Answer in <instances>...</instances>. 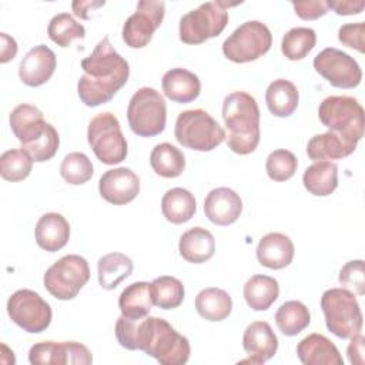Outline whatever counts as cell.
Masks as SVG:
<instances>
[{
  "instance_id": "17",
  "label": "cell",
  "mask_w": 365,
  "mask_h": 365,
  "mask_svg": "<svg viewBox=\"0 0 365 365\" xmlns=\"http://www.w3.org/2000/svg\"><path fill=\"white\" fill-rule=\"evenodd\" d=\"M57 66L56 54L46 44L30 48L19 66V77L29 87H38L50 80Z\"/></svg>"
},
{
  "instance_id": "16",
  "label": "cell",
  "mask_w": 365,
  "mask_h": 365,
  "mask_svg": "<svg viewBox=\"0 0 365 365\" xmlns=\"http://www.w3.org/2000/svg\"><path fill=\"white\" fill-rule=\"evenodd\" d=\"M98 192L110 204L125 205L138 195L140 178L127 167L107 170L100 177Z\"/></svg>"
},
{
  "instance_id": "33",
  "label": "cell",
  "mask_w": 365,
  "mask_h": 365,
  "mask_svg": "<svg viewBox=\"0 0 365 365\" xmlns=\"http://www.w3.org/2000/svg\"><path fill=\"white\" fill-rule=\"evenodd\" d=\"M133 261L121 252H110L103 255L97 262L98 284L103 289H114L123 279L131 275Z\"/></svg>"
},
{
  "instance_id": "22",
  "label": "cell",
  "mask_w": 365,
  "mask_h": 365,
  "mask_svg": "<svg viewBox=\"0 0 365 365\" xmlns=\"http://www.w3.org/2000/svg\"><path fill=\"white\" fill-rule=\"evenodd\" d=\"M297 354L304 365H344V359L332 341L315 332L298 342Z\"/></svg>"
},
{
  "instance_id": "41",
  "label": "cell",
  "mask_w": 365,
  "mask_h": 365,
  "mask_svg": "<svg viewBox=\"0 0 365 365\" xmlns=\"http://www.w3.org/2000/svg\"><path fill=\"white\" fill-rule=\"evenodd\" d=\"M297 167H298L297 157L285 148L274 150L267 157V161H265V170L268 177L278 182L289 180L295 174Z\"/></svg>"
},
{
  "instance_id": "2",
  "label": "cell",
  "mask_w": 365,
  "mask_h": 365,
  "mask_svg": "<svg viewBox=\"0 0 365 365\" xmlns=\"http://www.w3.org/2000/svg\"><path fill=\"white\" fill-rule=\"evenodd\" d=\"M84 74L78 78L77 93L87 107L108 103L127 83L130 66L111 46L108 37L101 38L90 56L81 60Z\"/></svg>"
},
{
  "instance_id": "7",
  "label": "cell",
  "mask_w": 365,
  "mask_h": 365,
  "mask_svg": "<svg viewBox=\"0 0 365 365\" xmlns=\"http://www.w3.org/2000/svg\"><path fill=\"white\" fill-rule=\"evenodd\" d=\"M238 3L207 1L184 14L180 20V40L185 44H201L222 33L228 23L227 7Z\"/></svg>"
},
{
  "instance_id": "23",
  "label": "cell",
  "mask_w": 365,
  "mask_h": 365,
  "mask_svg": "<svg viewBox=\"0 0 365 365\" xmlns=\"http://www.w3.org/2000/svg\"><path fill=\"white\" fill-rule=\"evenodd\" d=\"M161 86L167 98L181 104L194 101L201 93V81L198 76L181 67L165 71Z\"/></svg>"
},
{
  "instance_id": "49",
  "label": "cell",
  "mask_w": 365,
  "mask_h": 365,
  "mask_svg": "<svg viewBox=\"0 0 365 365\" xmlns=\"http://www.w3.org/2000/svg\"><path fill=\"white\" fill-rule=\"evenodd\" d=\"M104 4H106V1H73L71 7L77 17L87 20V19H90L88 11L94 10L97 7H103Z\"/></svg>"
},
{
  "instance_id": "1",
  "label": "cell",
  "mask_w": 365,
  "mask_h": 365,
  "mask_svg": "<svg viewBox=\"0 0 365 365\" xmlns=\"http://www.w3.org/2000/svg\"><path fill=\"white\" fill-rule=\"evenodd\" d=\"M118 344L130 351L140 349L155 358L161 365H184L190 359L191 348L185 336L178 334L165 319L145 317L138 321L123 315L115 322Z\"/></svg>"
},
{
  "instance_id": "25",
  "label": "cell",
  "mask_w": 365,
  "mask_h": 365,
  "mask_svg": "<svg viewBox=\"0 0 365 365\" xmlns=\"http://www.w3.org/2000/svg\"><path fill=\"white\" fill-rule=\"evenodd\" d=\"M356 148V143L344 138L342 135L328 131L314 135L307 144V154L312 161L341 160L351 155Z\"/></svg>"
},
{
  "instance_id": "39",
  "label": "cell",
  "mask_w": 365,
  "mask_h": 365,
  "mask_svg": "<svg viewBox=\"0 0 365 365\" xmlns=\"http://www.w3.org/2000/svg\"><path fill=\"white\" fill-rule=\"evenodd\" d=\"M31 168L33 158L23 148L7 150L0 157V174L6 181H21L30 175Z\"/></svg>"
},
{
  "instance_id": "14",
  "label": "cell",
  "mask_w": 365,
  "mask_h": 365,
  "mask_svg": "<svg viewBox=\"0 0 365 365\" xmlns=\"http://www.w3.org/2000/svg\"><path fill=\"white\" fill-rule=\"evenodd\" d=\"M314 68L336 88H354L362 80V70L356 60L335 47L319 51L314 58Z\"/></svg>"
},
{
  "instance_id": "32",
  "label": "cell",
  "mask_w": 365,
  "mask_h": 365,
  "mask_svg": "<svg viewBox=\"0 0 365 365\" xmlns=\"http://www.w3.org/2000/svg\"><path fill=\"white\" fill-rule=\"evenodd\" d=\"M302 182L312 195H329L338 187V167L331 161H317L304 171Z\"/></svg>"
},
{
  "instance_id": "30",
  "label": "cell",
  "mask_w": 365,
  "mask_h": 365,
  "mask_svg": "<svg viewBox=\"0 0 365 365\" xmlns=\"http://www.w3.org/2000/svg\"><path fill=\"white\" fill-rule=\"evenodd\" d=\"M194 304L200 317L211 322H218L228 318L232 311L231 295L217 287L201 289L197 294Z\"/></svg>"
},
{
  "instance_id": "31",
  "label": "cell",
  "mask_w": 365,
  "mask_h": 365,
  "mask_svg": "<svg viewBox=\"0 0 365 365\" xmlns=\"http://www.w3.org/2000/svg\"><path fill=\"white\" fill-rule=\"evenodd\" d=\"M161 211L167 221L173 224H184L194 217L197 211V202L188 190L175 187L163 195Z\"/></svg>"
},
{
  "instance_id": "47",
  "label": "cell",
  "mask_w": 365,
  "mask_h": 365,
  "mask_svg": "<svg viewBox=\"0 0 365 365\" xmlns=\"http://www.w3.org/2000/svg\"><path fill=\"white\" fill-rule=\"evenodd\" d=\"M364 341H365V338L361 334H356V335L351 336V342L348 345L346 354H348V359L352 365H362L365 362Z\"/></svg>"
},
{
  "instance_id": "15",
  "label": "cell",
  "mask_w": 365,
  "mask_h": 365,
  "mask_svg": "<svg viewBox=\"0 0 365 365\" xmlns=\"http://www.w3.org/2000/svg\"><path fill=\"white\" fill-rule=\"evenodd\" d=\"M29 362L33 365H88L93 362L90 349L76 341H44L31 345Z\"/></svg>"
},
{
  "instance_id": "34",
  "label": "cell",
  "mask_w": 365,
  "mask_h": 365,
  "mask_svg": "<svg viewBox=\"0 0 365 365\" xmlns=\"http://www.w3.org/2000/svg\"><path fill=\"white\" fill-rule=\"evenodd\" d=\"M150 165L164 178H175L185 170V157L180 148L170 143L157 144L150 154Z\"/></svg>"
},
{
  "instance_id": "4",
  "label": "cell",
  "mask_w": 365,
  "mask_h": 365,
  "mask_svg": "<svg viewBox=\"0 0 365 365\" xmlns=\"http://www.w3.org/2000/svg\"><path fill=\"white\" fill-rule=\"evenodd\" d=\"M175 140L194 151H211L225 140L224 128L205 110L181 111L174 127Z\"/></svg>"
},
{
  "instance_id": "11",
  "label": "cell",
  "mask_w": 365,
  "mask_h": 365,
  "mask_svg": "<svg viewBox=\"0 0 365 365\" xmlns=\"http://www.w3.org/2000/svg\"><path fill=\"white\" fill-rule=\"evenodd\" d=\"M271 46L269 29L258 20H251L242 23L224 40L222 53L234 63H250L268 53Z\"/></svg>"
},
{
  "instance_id": "24",
  "label": "cell",
  "mask_w": 365,
  "mask_h": 365,
  "mask_svg": "<svg viewBox=\"0 0 365 365\" xmlns=\"http://www.w3.org/2000/svg\"><path fill=\"white\" fill-rule=\"evenodd\" d=\"M36 242L40 248L56 252L64 248L70 238L68 221L58 212H47L41 215L34 230Z\"/></svg>"
},
{
  "instance_id": "13",
  "label": "cell",
  "mask_w": 365,
  "mask_h": 365,
  "mask_svg": "<svg viewBox=\"0 0 365 365\" xmlns=\"http://www.w3.org/2000/svg\"><path fill=\"white\" fill-rule=\"evenodd\" d=\"M165 3L160 0H140L135 11L125 20L121 31L123 41L131 48L145 47L154 31L163 23Z\"/></svg>"
},
{
  "instance_id": "26",
  "label": "cell",
  "mask_w": 365,
  "mask_h": 365,
  "mask_svg": "<svg viewBox=\"0 0 365 365\" xmlns=\"http://www.w3.org/2000/svg\"><path fill=\"white\" fill-rule=\"evenodd\" d=\"M178 251L185 261L202 264L212 258L215 252V238L208 230L192 227L180 237Z\"/></svg>"
},
{
  "instance_id": "46",
  "label": "cell",
  "mask_w": 365,
  "mask_h": 365,
  "mask_svg": "<svg viewBox=\"0 0 365 365\" xmlns=\"http://www.w3.org/2000/svg\"><path fill=\"white\" fill-rule=\"evenodd\" d=\"M325 3H327V7L334 10L338 16L359 14L365 7L364 0H329Z\"/></svg>"
},
{
  "instance_id": "18",
  "label": "cell",
  "mask_w": 365,
  "mask_h": 365,
  "mask_svg": "<svg viewBox=\"0 0 365 365\" xmlns=\"http://www.w3.org/2000/svg\"><path fill=\"white\" fill-rule=\"evenodd\" d=\"M242 346L250 358L241 362L264 364L277 354L278 338L268 322L255 321L245 328L242 335Z\"/></svg>"
},
{
  "instance_id": "9",
  "label": "cell",
  "mask_w": 365,
  "mask_h": 365,
  "mask_svg": "<svg viewBox=\"0 0 365 365\" xmlns=\"http://www.w3.org/2000/svg\"><path fill=\"white\" fill-rule=\"evenodd\" d=\"M87 141L96 157L106 165L118 164L127 157V141L120 121L113 113H100L91 118L87 128Z\"/></svg>"
},
{
  "instance_id": "37",
  "label": "cell",
  "mask_w": 365,
  "mask_h": 365,
  "mask_svg": "<svg viewBox=\"0 0 365 365\" xmlns=\"http://www.w3.org/2000/svg\"><path fill=\"white\" fill-rule=\"evenodd\" d=\"M317 34L309 27H294L288 30L281 41L282 54L291 60H302L315 47Z\"/></svg>"
},
{
  "instance_id": "6",
  "label": "cell",
  "mask_w": 365,
  "mask_h": 365,
  "mask_svg": "<svg viewBox=\"0 0 365 365\" xmlns=\"http://www.w3.org/2000/svg\"><path fill=\"white\" fill-rule=\"evenodd\" d=\"M319 121L344 138L358 141L364 135L365 114L356 98L349 96H329L318 107Z\"/></svg>"
},
{
  "instance_id": "42",
  "label": "cell",
  "mask_w": 365,
  "mask_h": 365,
  "mask_svg": "<svg viewBox=\"0 0 365 365\" xmlns=\"http://www.w3.org/2000/svg\"><path fill=\"white\" fill-rule=\"evenodd\" d=\"M60 145V137L57 130L48 123L46 127V131L43 133V135L36 140L34 143L21 147L24 151H27L30 154V157L33 158V161L36 163H44L51 160Z\"/></svg>"
},
{
  "instance_id": "21",
  "label": "cell",
  "mask_w": 365,
  "mask_h": 365,
  "mask_svg": "<svg viewBox=\"0 0 365 365\" xmlns=\"http://www.w3.org/2000/svg\"><path fill=\"white\" fill-rule=\"evenodd\" d=\"M47 124L48 123L43 118V113L31 104H19L10 113V127L21 143V147L38 140L46 131Z\"/></svg>"
},
{
  "instance_id": "35",
  "label": "cell",
  "mask_w": 365,
  "mask_h": 365,
  "mask_svg": "<svg viewBox=\"0 0 365 365\" xmlns=\"http://www.w3.org/2000/svg\"><path fill=\"white\" fill-rule=\"evenodd\" d=\"M311 322V314L301 301H285L275 312V324L287 336H295Z\"/></svg>"
},
{
  "instance_id": "36",
  "label": "cell",
  "mask_w": 365,
  "mask_h": 365,
  "mask_svg": "<svg viewBox=\"0 0 365 365\" xmlns=\"http://www.w3.org/2000/svg\"><path fill=\"white\" fill-rule=\"evenodd\" d=\"M153 304L161 309H174L184 301V285L182 282L171 275L157 277L150 282Z\"/></svg>"
},
{
  "instance_id": "48",
  "label": "cell",
  "mask_w": 365,
  "mask_h": 365,
  "mask_svg": "<svg viewBox=\"0 0 365 365\" xmlns=\"http://www.w3.org/2000/svg\"><path fill=\"white\" fill-rule=\"evenodd\" d=\"M0 37H1V57H0V61L4 64V63H7V61H10L16 57L17 43L7 33H0Z\"/></svg>"
},
{
  "instance_id": "29",
  "label": "cell",
  "mask_w": 365,
  "mask_h": 365,
  "mask_svg": "<svg viewBox=\"0 0 365 365\" xmlns=\"http://www.w3.org/2000/svg\"><path fill=\"white\" fill-rule=\"evenodd\" d=\"M242 295L248 307L254 311L268 309L279 295L278 281L268 275H252L244 284Z\"/></svg>"
},
{
  "instance_id": "28",
  "label": "cell",
  "mask_w": 365,
  "mask_h": 365,
  "mask_svg": "<svg viewBox=\"0 0 365 365\" xmlns=\"http://www.w3.org/2000/svg\"><path fill=\"white\" fill-rule=\"evenodd\" d=\"M299 93L297 86L285 78L269 83L265 91V103L269 113L275 117H289L298 107Z\"/></svg>"
},
{
  "instance_id": "44",
  "label": "cell",
  "mask_w": 365,
  "mask_h": 365,
  "mask_svg": "<svg viewBox=\"0 0 365 365\" xmlns=\"http://www.w3.org/2000/svg\"><path fill=\"white\" fill-rule=\"evenodd\" d=\"M338 40L351 48H355L359 53L365 51V23H348L339 27Z\"/></svg>"
},
{
  "instance_id": "5",
  "label": "cell",
  "mask_w": 365,
  "mask_h": 365,
  "mask_svg": "<svg viewBox=\"0 0 365 365\" xmlns=\"http://www.w3.org/2000/svg\"><path fill=\"white\" fill-rule=\"evenodd\" d=\"M321 309L327 328L338 338L346 339L361 332L364 318L359 304L346 288H329L321 297Z\"/></svg>"
},
{
  "instance_id": "20",
  "label": "cell",
  "mask_w": 365,
  "mask_h": 365,
  "mask_svg": "<svg viewBox=\"0 0 365 365\" xmlns=\"http://www.w3.org/2000/svg\"><path fill=\"white\" fill-rule=\"evenodd\" d=\"M294 244L291 238L281 232L265 234L257 247V258L262 267L269 269H282L292 262Z\"/></svg>"
},
{
  "instance_id": "12",
  "label": "cell",
  "mask_w": 365,
  "mask_h": 365,
  "mask_svg": "<svg viewBox=\"0 0 365 365\" xmlns=\"http://www.w3.org/2000/svg\"><path fill=\"white\" fill-rule=\"evenodd\" d=\"M7 314L10 319L23 331L40 334L51 322V308L36 291L23 288L11 294L7 301Z\"/></svg>"
},
{
  "instance_id": "43",
  "label": "cell",
  "mask_w": 365,
  "mask_h": 365,
  "mask_svg": "<svg viewBox=\"0 0 365 365\" xmlns=\"http://www.w3.org/2000/svg\"><path fill=\"white\" fill-rule=\"evenodd\" d=\"M339 284L346 288L354 291L358 295L365 294V265L362 259H354L346 262L338 277Z\"/></svg>"
},
{
  "instance_id": "8",
  "label": "cell",
  "mask_w": 365,
  "mask_h": 365,
  "mask_svg": "<svg viewBox=\"0 0 365 365\" xmlns=\"http://www.w3.org/2000/svg\"><path fill=\"white\" fill-rule=\"evenodd\" d=\"M127 120L131 131L140 137H155L165 128L167 106L153 87L138 88L130 98Z\"/></svg>"
},
{
  "instance_id": "19",
  "label": "cell",
  "mask_w": 365,
  "mask_h": 365,
  "mask_svg": "<svg viewBox=\"0 0 365 365\" xmlns=\"http://www.w3.org/2000/svg\"><path fill=\"white\" fill-rule=\"evenodd\" d=\"M205 217L215 225L234 224L242 212V200L240 195L228 188L218 187L211 190L204 200Z\"/></svg>"
},
{
  "instance_id": "38",
  "label": "cell",
  "mask_w": 365,
  "mask_h": 365,
  "mask_svg": "<svg viewBox=\"0 0 365 365\" xmlns=\"http://www.w3.org/2000/svg\"><path fill=\"white\" fill-rule=\"evenodd\" d=\"M47 34L60 47H68L74 40L86 37V29L68 13L56 14L47 27Z\"/></svg>"
},
{
  "instance_id": "27",
  "label": "cell",
  "mask_w": 365,
  "mask_h": 365,
  "mask_svg": "<svg viewBox=\"0 0 365 365\" xmlns=\"http://www.w3.org/2000/svg\"><path fill=\"white\" fill-rule=\"evenodd\" d=\"M151 288L145 281L133 282L125 287L118 297V308L127 319L138 321L145 318L153 307Z\"/></svg>"
},
{
  "instance_id": "40",
  "label": "cell",
  "mask_w": 365,
  "mask_h": 365,
  "mask_svg": "<svg viewBox=\"0 0 365 365\" xmlns=\"http://www.w3.org/2000/svg\"><path fill=\"white\" fill-rule=\"evenodd\" d=\"M60 174L66 182L71 185H81L93 177L91 160L84 153H68L61 161Z\"/></svg>"
},
{
  "instance_id": "45",
  "label": "cell",
  "mask_w": 365,
  "mask_h": 365,
  "mask_svg": "<svg viewBox=\"0 0 365 365\" xmlns=\"http://www.w3.org/2000/svg\"><path fill=\"white\" fill-rule=\"evenodd\" d=\"M295 14L302 20H317L328 13L327 3L322 0L308 1H292Z\"/></svg>"
},
{
  "instance_id": "3",
  "label": "cell",
  "mask_w": 365,
  "mask_h": 365,
  "mask_svg": "<svg viewBox=\"0 0 365 365\" xmlns=\"http://www.w3.org/2000/svg\"><path fill=\"white\" fill-rule=\"evenodd\" d=\"M222 118L228 130L227 145L240 155L255 151L259 143V108L245 91H234L222 101Z\"/></svg>"
},
{
  "instance_id": "10",
  "label": "cell",
  "mask_w": 365,
  "mask_h": 365,
  "mask_svg": "<svg viewBox=\"0 0 365 365\" xmlns=\"http://www.w3.org/2000/svg\"><path fill=\"white\" fill-rule=\"evenodd\" d=\"M88 279L90 267L87 259L77 254H68L47 268L43 282L54 298L68 301L77 297Z\"/></svg>"
}]
</instances>
